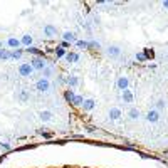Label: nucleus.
Segmentation results:
<instances>
[{
	"instance_id": "1",
	"label": "nucleus",
	"mask_w": 168,
	"mask_h": 168,
	"mask_svg": "<svg viewBox=\"0 0 168 168\" xmlns=\"http://www.w3.org/2000/svg\"><path fill=\"white\" fill-rule=\"evenodd\" d=\"M35 89L39 93H49V91L52 89V86H51V81L46 77H41L39 81L35 83Z\"/></svg>"
},
{
	"instance_id": "2",
	"label": "nucleus",
	"mask_w": 168,
	"mask_h": 168,
	"mask_svg": "<svg viewBox=\"0 0 168 168\" xmlns=\"http://www.w3.org/2000/svg\"><path fill=\"white\" fill-rule=\"evenodd\" d=\"M34 72V67H32L30 62H22L19 66V74L22 77H30V74Z\"/></svg>"
},
{
	"instance_id": "3",
	"label": "nucleus",
	"mask_w": 168,
	"mask_h": 168,
	"mask_svg": "<svg viewBox=\"0 0 168 168\" xmlns=\"http://www.w3.org/2000/svg\"><path fill=\"white\" fill-rule=\"evenodd\" d=\"M30 64H32V67H34V71H44V69L49 66L44 57H34L30 61Z\"/></svg>"
},
{
	"instance_id": "4",
	"label": "nucleus",
	"mask_w": 168,
	"mask_h": 168,
	"mask_svg": "<svg viewBox=\"0 0 168 168\" xmlns=\"http://www.w3.org/2000/svg\"><path fill=\"white\" fill-rule=\"evenodd\" d=\"M121 47L119 46H109V47L106 49V54H108V57H111V59H118L121 56Z\"/></svg>"
},
{
	"instance_id": "5",
	"label": "nucleus",
	"mask_w": 168,
	"mask_h": 168,
	"mask_svg": "<svg viewBox=\"0 0 168 168\" xmlns=\"http://www.w3.org/2000/svg\"><path fill=\"white\" fill-rule=\"evenodd\" d=\"M146 121H150V123H158V121H160V113H158L156 109H150L146 113Z\"/></svg>"
},
{
	"instance_id": "6",
	"label": "nucleus",
	"mask_w": 168,
	"mask_h": 168,
	"mask_svg": "<svg viewBox=\"0 0 168 168\" xmlns=\"http://www.w3.org/2000/svg\"><path fill=\"white\" fill-rule=\"evenodd\" d=\"M116 84H118V89L125 91V89H128V86H130V79L126 77V76H119Z\"/></svg>"
},
{
	"instance_id": "7",
	"label": "nucleus",
	"mask_w": 168,
	"mask_h": 168,
	"mask_svg": "<svg viewBox=\"0 0 168 168\" xmlns=\"http://www.w3.org/2000/svg\"><path fill=\"white\" fill-rule=\"evenodd\" d=\"M44 34L47 37H54V35H57V27L52 25V24H47V25L44 27Z\"/></svg>"
},
{
	"instance_id": "8",
	"label": "nucleus",
	"mask_w": 168,
	"mask_h": 168,
	"mask_svg": "<svg viewBox=\"0 0 168 168\" xmlns=\"http://www.w3.org/2000/svg\"><path fill=\"white\" fill-rule=\"evenodd\" d=\"M94 106H96V101L93 99V98H88V99H84V103H83V109L84 111H93Z\"/></svg>"
},
{
	"instance_id": "9",
	"label": "nucleus",
	"mask_w": 168,
	"mask_h": 168,
	"mask_svg": "<svg viewBox=\"0 0 168 168\" xmlns=\"http://www.w3.org/2000/svg\"><path fill=\"white\" fill-rule=\"evenodd\" d=\"M7 46H9L10 49H14V51H17L19 46H20V39H17V37H9V39H7Z\"/></svg>"
},
{
	"instance_id": "10",
	"label": "nucleus",
	"mask_w": 168,
	"mask_h": 168,
	"mask_svg": "<svg viewBox=\"0 0 168 168\" xmlns=\"http://www.w3.org/2000/svg\"><path fill=\"white\" fill-rule=\"evenodd\" d=\"M32 42H34V37L29 35V34H25V35L20 39V44L22 46H25V47H32Z\"/></svg>"
},
{
	"instance_id": "11",
	"label": "nucleus",
	"mask_w": 168,
	"mask_h": 168,
	"mask_svg": "<svg viewBox=\"0 0 168 168\" xmlns=\"http://www.w3.org/2000/svg\"><path fill=\"white\" fill-rule=\"evenodd\" d=\"M109 118L113 121L119 119V118H121V109H119V108H111V109H109Z\"/></svg>"
},
{
	"instance_id": "12",
	"label": "nucleus",
	"mask_w": 168,
	"mask_h": 168,
	"mask_svg": "<svg viewBox=\"0 0 168 168\" xmlns=\"http://www.w3.org/2000/svg\"><path fill=\"white\" fill-rule=\"evenodd\" d=\"M133 99H135V98H133V93H131V91H130V89H125V91H123V101H125V103L131 104Z\"/></svg>"
},
{
	"instance_id": "13",
	"label": "nucleus",
	"mask_w": 168,
	"mask_h": 168,
	"mask_svg": "<svg viewBox=\"0 0 168 168\" xmlns=\"http://www.w3.org/2000/svg\"><path fill=\"white\" fill-rule=\"evenodd\" d=\"M39 118H41L44 123H49V121L52 119V113H51V111H41V113H39Z\"/></svg>"
},
{
	"instance_id": "14",
	"label": "nucleus",
	"mask_w": 168,
	"mask_h": 168,
	"mask_svg": "<svg viewBox=\"0 0 168 168\" xmlns=\"http://www.w3.org/2000/svg\"><path fill=\"white\" fill-rule=\"evenodd\" d=\"M62 39H64L66 42H69V44H71V42H74V41H76V35H74V32L66 30V32H62Z\"/></svg>"
},
{
	"instance_id": "15",
	"label": "nucleus",
	"mask_w": 168,
	"mask_h": 168,
	"mask_svg": "<svg viewBox=\"0 0 168 168\" xmlns=\"http://www.w3.org/2000/svg\"><path fill=\"white\" fill-rule=\"evenodd\" d=\"M74 98H76V94H74V91H71V89H67V91H64V99L67 101L69 104H72V101H74Z\"/></svg>"
},
{
	"instance_id": "16",
	"label": "nucleus",
	"mask_w": 168,
	"mask_h": 168,
	"mask_svg": "<svg viewBox=\"0 0 168 168\" xmlns=\"http://www.w3.org/2000/svg\"><path fill=\"white\" fill-rule=\"evenodd\" d=\"M66 59H67L69 64H71V62H77V61H79V54H76V52H67V54H66Z\"/></svg>"
},
{
	"instance_id": "17",
	"label": "nucleus",
	"mask_w": 168,
	"mask_h": 168,
	"mask_svg": "<svg viewBox=\"0 0 168 168\" xmlns=\"http://www.w3.org/2000/svg\"><path fill=\"white\" fill-rule=\"evenodd\" d=\"M67 84L71 86V88H77V84H79V79H77V76H69L67 77Z\"/></svg>"
},
{
	"instance_id": "18",
	"label": "nucleus",
	"mask_w": 168,
	"mask_h": 168,
	"mask_svg": "<svg viewBox=\"0 0 168 168\" xmlns=\"http://www.w3.org/2000/svg\"><path fill=\"white\" fill-rule=\"evenodd\" d=\"M128 116H130V119L136 121L138 118H140V111H138V108H131V109H130V113H128Z\"/></svg>"
},
{
	"instance_id": "19",
	"label": "nucleus",
	"mask_w": 168,
	"mask_h": 168,
	"mask_svg": "<svg viewBox=\"0 0 168 168\" xmlns=\"http://www.w3.org/2000/svg\"><path fill=\"white\" fill-rule=\"evenodd\" d=\"M54 52H56V57H57V59H61V57H66L67 51H66V49H62V47H57L56 51H54Z\"/></svg>"
},
{
	"instance_id": "20",
	"label": "nucleus",
	"mask_w": 168,
	"mask_h": 168,
	"mask_svg": "<svg viewBox=\"0 0 168 168\" xmlns=\"http://www.w3.org/2000/svg\"><path fill=\"white\" fill-rule=\"evenodd\" d=\"M42 74H44L42 77L49 79V77H51V76H52V74H54V69L51 67V66H47V67H46V69H44V71H42Z\"/></svg>"
},
{
	"instance_id": "21",
	"label": "nucleus",
	"mask_w": 168,
	"mask_h": 168,
	"mask_svg": "<svg viewBox=\"0 0 168 168\" xmlns=\"http://www.w3.org/2000/svg\"><path fill=\"white\" fill-rule=\"evenodd\" d=\"M167 108V101L165 99H158L156 101V111H163Z\"/></svg>"
},
{
	"instance_id": "22",
	"label": "nucleus",
	"mask_w": 168,
	"mask_h": 168,
	"mask_svg": "<svg viewBox=\"0 0 168 168\" xmlns=\"http://www.w3.org/2000/svg\"><path fill=\"white\" fill-rule=\"evenodd\" d=\"M88 49H101V44L98 41H89L88 42Z\"/></svg>"
},
{
	"instance_id": "23",
	"label": "nucleus",
	"mask_w": 168,
	"mask_h": 168,
	"mask_svg": "<svg viewBox=\"0 0 168 168\" xmlns=\"http://www.w3.org/2000/svg\"><path fill=\"white\" fill-rule=\"evenodd\" d=\"M83 103H84V98H83V96H77V94H76V98H74V101H72V104L74 106H83Z\"/></svg>"
},
{
	"instance_id": "24",
	"label": "nucleus",
	"mask_w": 168,
	"mask_h": 168,
	"mask_svg": "<svg viewBox=\"0 0 168 168\" xmlns=\"http://www.w3.org/2000/svg\"><path fill=\"white\" fill-rule=\"evenodd\" d=\"M143 51H145L143 54H145L146 61H148V59H153V57H155V52H153V49H143Z\"/></svg>"
},
{
	"instance_id": "25",
	"label": "nucleus",
	"mask_w": 168,
	"mask_h": 168,
	"mask_svg": "<svg viewBox=\"0 0 168 168\" xmlns=\"http://www.w3.org/2000/svg\"><path fill=\"white\" fill-rule=\"evenodd\" d=\"M22 57V51H10V59H20Z\"/></svg>"
},
{
	"instance_id": "26",
	"label": "nucleus",
	"mask_w": 168,
	"mask_h": 168,
	"mask_svg": "<svg viewBox=\"0 0 168 168\" xmlns=\"http://www.w3.org/2000/svg\"><path fill=\"white\" fill-rule=\"evenodd\" d=\"M0 59H10V51H4V49H0Z\"/></svg>"
},
{
	"instance_id": "27",
	"label": "nucleus",
	"mask_w": 168,
	"mask_h": 168,
	"mask_svg": "<svg viewBox=\"0 0 168 168\" xmlns=\"http://www.w3.org/2000/svg\"><path fill=\"white\" fill-rule=\"evenodd\" d=\"M76 46H77L79 49H88V41H77Z\"/></svg>"
},
{
	"instance_id": "28",
	"label": "nucleus",
	"mask_w": 168,
	"mask_h": 168,
	"mask_svg": "<svg viewBox=\"0 0 168 168\" xmlns=\"http://www.w3.org/2000/svg\"><path fill=\"white\" fill-rule=\"evenodd\" d=\"M19 99H20V101H27V99H29V93H27V91H20Z\"/></svg>"
},
{
	"instance_id": "29",
	"label": "nucleus",
	"mask_w": 168,
	"mask_h": 168,
	"mask_svg": "<svg viewBox=\"0 0 168 168\" xmlns=\"http://www.w3.org/2000/svg\"><path fill=\"white\" fill-rule=\"evenodd\" d=\"M136 59H138V61H141V62H145V61H146V57H145V54H143V52H138L136 54Z\"/></svg>"
},
{
	"instance_id": "30",
	"label": "nucleus",
	"mask_w": 168,
	"mask_h": 168,
	"mask_svg": "<svg viewBox=\"0 0 168 168\" xmlns=\"http://www.w3.org/2000/svg\"><path fill=\"white\" fill-rule=\"evenodd\" d=\"M0 148H2V150H5V151H9L12 146L9 145V143H0Z\"/></svg>"
},
{
	"instance_id": "31",
	"label": "nucleus",
	"mask_w": 168,
	"mask_h": 168,
	"mask_svg": "<svg viewBox=\"0 0 168 168\" xmlns=\"http://www.w3.org/2000/svg\"><path fill=\"white\" fill-rule=\"evenodd\" d=\"M161 5H163V9H167V10H168V0H167V2H163Z\"/></svg>"
},
{
	"instance_id": "32",
	"label": "nucleus",
	"mask_w": 168,
	"mask_h": 168,
	"mask_svg": "<svg viewBox=\"0 0 168 168\" xmlns=\"http://www.w3.org/2000/svg\"><path fill=\"white\" fill-rule=\"evenodd\" d=\"M0 49H2V42H0Z\"/></svg>"
}]
</instances>
